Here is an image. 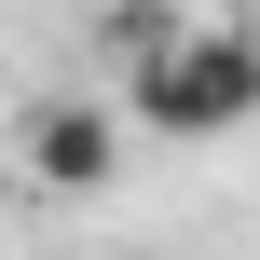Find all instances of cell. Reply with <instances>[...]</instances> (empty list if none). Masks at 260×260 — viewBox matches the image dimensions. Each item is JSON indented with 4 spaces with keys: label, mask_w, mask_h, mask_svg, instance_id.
Instances as JSON below:
<instances>
[{
    "label": "cell",
    "mask_w": 260,
    "mask_h": 260,
    "mask_svg": "<svg viewBox=\"0 0 260 260\" xmlns=\"http://www.w3.org/2000/svg\"><path fill=\"white\" fill-rule=\"evenodd\" d=\"M123 110H137L151 137H233V123L260 110V41H247V27L178 14V27L123 69Z\"/></svg>",
    "instance_id": "1"
},
{
    "label": "cell",
    "mask_w": 260,
    "mask_h": 260,
    "mask_svg": "<svg viewBox=\"0 0 260 260\" xmlns=\"http://www.w3.org/2000/svg\"><path fill=\"white\" fill-rule=\"evenodd\" d=\"M123 123H137V110H110V96H41V110H27V137H14V165H27L41 192H110Z\"/></svg>",
    "instance_id": "2"
}]
</instances>
